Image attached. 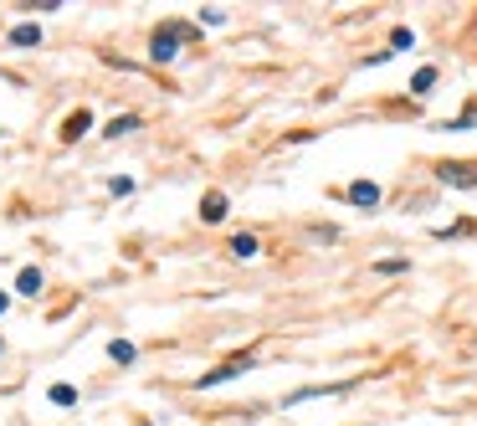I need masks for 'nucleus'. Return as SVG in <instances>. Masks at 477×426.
Wrapping results in <instances>:
<instances>
[{
    "instance_id": "1",
    "label": "nucleus",
    "mask_w": 477,
    "mask_h": 426,
    "mask_svg": "<svg viewBox=\"0 0 477 426\" xmlns=\"http://www.w3.org/2000/svg\"><path fill=\"white\" fill-rule=\"evenodd\" d=\"M180 36H190V31H185V26H164V31H155V47H149V57H155V62H175Z\"/></svg>"
},
{
    "instance_id": "2",
    "label": "nucleus",
    "mask_w": 477,
    "mask_h": 426,
    "mask_svg": "<svg viewBox=\"0 0 477 426\" xmlns=\"http://www.w3.org/2000/svg\"><path fill=\"white\" fill-rule=\"evenodd\" d=\"M437 180L442 185H477V159H467V164H437Z\"/></svg>"
},
{
    "instance_id": "3",
    "label": "nucleus",
    "mask_w": 477,
    "mask_h": 426,
    "mask_svg": "<svg viewBox=\"0 0 477 426\" xmlns=\"http://www.w3.org/2000/svg\"><path fill=\"white\" fill-rule=\"evenodd\" d=\"M247 365H252V354H236V359H226L221 370H211V375H201V380H195V386H201V391H206V386H221V380H231V375H242Z\"/></svg>"
},
{
    "instance_id": "4",
    "label": "nucleus",
    "mask_w": 477,
    "mask_h": 426,
    "mask_svg": "<svg viewBox=\"0 0 477 426\" xmlns=\"http://www.w3.org/2000/svg\"><path fill=\"white\" fill-rule=\"evenodd\" d=\"M349 201H354V206H380V185H375V180H354V185H349Z\"/></svg>"
},
{
    "instance_id": "5",
    "label": "nucleus",
    "mask_w": 477,
    "mask_h": 426,
    "mask_svg": "<svg viewBox=\"0 0 477 426\" xmlns=\"http://www.w3.org/2000/svg\"><path fill=\"white\" fill-rule=\"evenodd\" d=\"M11 47H36V41H41V26H36V21H26V26H11Z\"/></svg>"
},
{
    "instance_id": "6",
    "label": "nucleus",
    "mask_w": 477,
    "mask_h": 426,
    "mask_svg": "<svg viewBox=\"0 0 477 426\" xmlns=\"http://www.w3.org/2000/svg\"><path fill=\"white\" fill-rule=\"evenodd\" d=\"M201 216H206V221H221V216H226V196H221V190H211V196L201 201Z\"/></svg>"
},
{
    "instance_id": "7",
    "label": "nucleus",
    "mask_w": 477,
    "mask_h": 426,
    "mask_svg": "<svg viewBox=\"0 0 477 426\" xmlns=\"http://www.w3.org/2000/svg\"><path fill=\"white\" fill-rule=\"evenodd\" d=\"M16 293H41V267H21V278H16Z\"/></svg>"
},
{
    "instance_id": "8",
    "label": "nucleus",
    "mask_w": 477,
    "mask_h": 426,
    "mask_svg": "<svg viewBox=\"0 0 477 426\" xmlns=\"http://www.w3.org/2000/svg\"><path fill=\"white\" fill-rule=\"evenodd\" d=\"M82 129H93V113H88V108H82V113H72V118H67V129H62V139H77Z\"/></svg>"
},
{
    "instance_id": "9",
    "label": "nucleus",
    "mask_w": 477,
    "mask_h": 426,
    "mask_svg": "<svg viewBox=\"0 0 477 426\" xmlns=\"http://www.w3.org/2000/svg\"><path fill=\"white\" fill-rule=\"evenodd\" d=\"M231 257H257V237H252V231L231 237Z\"/></svg>"
},
{
    "instance_id": "10",
    "label": "nucleus",
    "mask_w": 477,
    "mask_h": 426,
    "mask_svg": "<svg viewBox=\"0 0 477 426\" xmlns=\"http://www.w3.org/2000/svg\"><path fill=\"white\" fill-rule=\"evenodd\" d=\"M128 129H139V118H134V113H118V118L108 123L103 134H108V139H118V134H128Z\"/></svg>"
},
{
    "instance_id": "11",
    "label": "nucleus",
    "mask_w": 477,
    "mask_h": 426,
    "mask_svg": "<svg viewBox=\"0 0 477 426\" xmlns=\"http://www.w3.org/2000/svg\"><path fill=\"white\" fill-rule=\"evenodd\" d=\"M431 82H437V67H421L416 77H410V93H431Z\"/></svg>"
},
{
    "instance_id": "12",
    "label": "nucleus",
    "mask_w": 477,
    "mask_h": 426,
    "mask_svg": "<svg viewBox=\"0 0 477 426\" xmlns=\"http://www.w3.org/2000/svg\"><path fill=\"white\" fill-rule=\"evenodd\" d=\"M108 354H113L118 365H128V359H134V344H128V339H113V344H108Z\"/></svg>"
},
{
    "instance_id": "13",
    "label": "nucleus",
    "mask_w": 477,
    "mask_h": 426,
    "mask_svg": "<svg viewBox=\"0 0 477 426\" xmlns=\"http://www.w3.org/2000/svg\"><path fill=\"white\" fill-rule=\"evenodd\" d=\"M52 406H77V391L72 386H52Z\"/></svg>"
},
{
    "instance_id": "14",
    "label": "nucleus",
    "mask_w": 477,
    "mask_h": 426,
    "mask_svg": "<svg viewBox=\"0 0 477 426\" xmlns=\"http://www.w3.org/2000/svg\"><path fill=\"white\" fill-rule=\"evenodd\" d=\"M6 308H11V293H0V313H6Z\"/></svg>"
}]
</instances>
